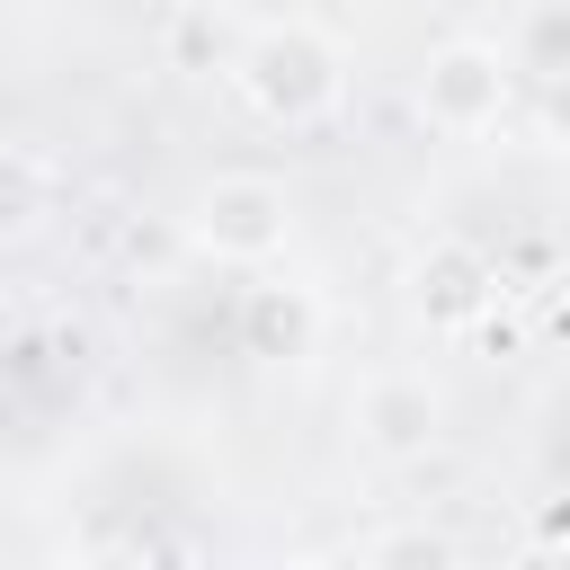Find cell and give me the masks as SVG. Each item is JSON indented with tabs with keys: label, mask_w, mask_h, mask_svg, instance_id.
I'll use <instances>...</instances> for the list:
<instances>
[{
	"label": "cell",
	"mask_w": 570,
	"mask_h": 570,
	"mask_svg": "<svg viewBox=\"0 0 570 570\" xmlns=\"http://www.w3.org/2000/svg\"><path fill=\"white\" fill-rule=\"evenodd\" d=\"M240 89H249V107L276 116V125H321V116L338 107V89H347V62H338V45H330L321 27L285 18V27L249 36V53H240Z\"/></svg>",
	"instance_id": "cell-1"
},
{
	"label": "cell",
	"mask_w": 570,
	"mask_h": 570,
	"mask_svg": "<svg viewBox=\"0 0 570 570\" xmlns=\"http://www.w3.org/2000/svg\"><path fill=\"white\" fill-rule=\"evenodd\" d=\"M285 232H294V205H285V187L258 178V169H223V178H205V187L187 196V240H196L205 258H223V267L276 258Z\"/></svg>",
	"instance_id": "cell-2"
},
{
	"label": "cell",
	"mask_w": 570,
	"mask_h": 570,
	"mask_svg": "<svg viewBox=\"0 0 570 570\" xmlns=\"http://www.w3.org/2000/svg\"><path fill=\"white\" fill-rule=\"evenodd\" d=\"M508 53L499 45H445V53H428V71H419V116L436 125V134H490L499 116H508Z\"/></svg>",
	"instance_id": "cell-3"
},
{
	"label": "cell",
	"mask_w": 570,
	"mask_h": 570,
	"mask_svg": "<svg viewBox=\"0 0 570 570\" xmlns=\"http://www.w3.org/2000/svg\"><path fill=\"white\" fill-rule=\"evenodd\" d=\"M410 303H419L428 330H472V321H490V303H499V267H490L481 249H463V240H436V249L410 267Z\"/></svg>",
	"instance_id": "cell-4"
},
{
	"label": "cell",
	"mask_w": 570,
	"mask_h": 570,
	"mask_svg": "<svg viewBox=\"0 0 570 570\" xmlns=\"http://www.w3.org/2000/svg\"><path fill=\"white\" fill-rule=\"evenodd\" d=\"M356 428H365V445H383V454H419V445L436 436V392H428V374H374V383L356 392Z\"/></svg>",
	"instance_id": "cell-5"
},
{
	"label": "cell",
	"mask_w": 570,
	"mask_h": 570,
	"mask_svg": "<svg viewBox=\"0 0 570 570\" xmlns=\"http://www.w3.org/2000/svg\"><path fill=\"white\" fill-rule=\"evenodd\" d=\"M53 214V169L18 142H0V240H27Z\"/></svg>",
	"instance_id": "cell-6"
},
{
	"label": "cell",
	"mask_w": 570,
	"mask_h": 570,
	"mask_svg": "<svg viewBox=\"0 0 570 570\" xmlns=\"http://www.w3.org/2000/svg\"><path fill=\"white\" fill-rule=\"evenodd\" d=\"M303 338H312V303L258 285V294H249V347H258V356H303Z\"/></svg>",
	"instance_id": "cell-7"
},
{
	"label": "cell",
	"mask_w": 570,
	"mask_h": 570,
	"mask_svg": "<svg viewBox=\"0 0 570 570\" xmlns=\"http://www.w3.org/2000/svg\"><path fill=\"white\" fill-rule=\"evenodd\" d=\"M374 561H383V570H419V561H428V570H445L454 552H445V534H383V543H374Z\"/></svg>",
	"instance_id": "cell-8"
},
{
	"label": "cell",
	"mask_w": 570,
	"mask_h": 570,
	"mask_svg": "<svg viewBox=\"0 0 570 570\" xmlns=\"http://www.w3.org/2000/svg\"><path fill=\"white\" fill-rule=\"evenodd\" d=\"M552 53H561V9L543 0V9H534V27H525V62H534V71H552Z\"/></svg>",
	"instance_id": "cell-9"
}]
</instances>
